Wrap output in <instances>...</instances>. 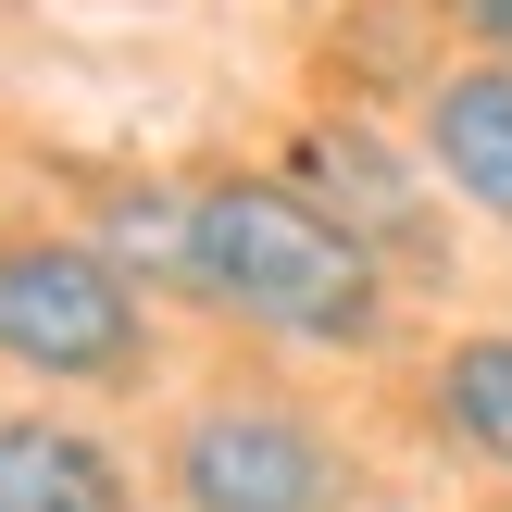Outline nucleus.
<instances>
[{"instance_id":"obj_2","label":"nucleus","mask_w":512,"mask_h":512,"mask_svg":"<svg viewBox=\"0 0 512 512\" xmlns=\"http://www.w3.org/2000/svg\"><path fill=\"white\" fill-rule=\"evenodd\" d=\"M0 363H25V375H125L138 363V288L113 275V250L0 238Z\"/></svg>"},{"instance_id":"obj_9","label":"nucleus","mask_w":512,"mask_h":512,"mask_svg":"<svg viewBox=\"0 0 512 512\" xmlns=\"http://www.w3.org/2000/svg\"><path fill=\"white\" fill-rule=\"evenodd\" d=\"M450 25H463V38H488V50H512V0H450Z\"/></svg>"},{"instance_id":"obj_3","label":"nucleus","mask_w":512,"mask_h":512,"mask_svg":"<svg viewBox=\"0 0 512 512\" xmlns=\"http://www.w3.org/2000/svg\"><path fill=\"white\" fill-rule=\"evenodd\" d=\"M175 500L188 512H325L338 463H325V438L288 400H213L175 438Z\"/></svg>"},{"instance_id":"obj_8","label":"nucleus","mask_w":512,"mask_h":512,"mask_svg":"<svg viewBox=\"0 0 512 512\" xmlns=\"http://www.w3.org/2000/svg\"><path fill=\"white\" fill-rule=\"evenodd\" d=\"M100 238H113L125 263H150V275H175V288H200V200L138 188V200H113V225H100Z\"/></svg>"},{"instance_id":"obj_5","label":"nucleus","mask_w":512,"mask_h":512,"mask_svg":"<svg viewBox=\"0 0 512 512\" xmlns=\"http://www.w3.org/2000/svg\"><path fill=\"white\" fill-rule=\"evenodd\" d=\"M425 150H438V175L475 200V213L512 225V63L450 75V88L425 100Z\"/></svg>"},{"instance_id":"obj_1","label":"nucleus","mask_w":512,"mask_h":512,"mask_svg":"<svg viewBox=\"0 0 512 512\" xmlns=\"http://www.w3.org/2000/svg\"><path fill=\"white\" fill-rule=\"evenodd\" d=\"M200 288L238 300L250 325L275 338H325V350H363L375 325V250L363 225H338L313 188H200Z\"/></svg>"},{"instance_id":"obj_4","label":"nucleus","mask_w":512,"mask_h":512,"mask_svg":"<svg viewBox=\"0 0 512 512\" xmlns=\"http://www.w3.org/2000/svg\"><path fill=\"white\" fill-rule=\"evenodd\" d=\"M0 512H138L125 463L50 413H0Z\"/></svg>"},{"instance_id":"obj_7","label":"nucleus","mask_w":512,"mask_h":512,"mask_svg":"<svg viewBox=\"0 0 512 512\" xmlns=\"http://www.w3.org/2000/svg\"><path fill=\"white\" fill-rule=\"evenodd\" d=\"M438 425L488 463H512V338H463L438 363Z\"/></svg>"},{"instance_id":"obj_6","label":"nucleus","mask_w":512,"mask_h":512,"mask_svg":"<svg viewBox=\"0 0 512 512\" xmlns=\"http://www.w3.org/2000/svg\"><path fill=\"white\" fill-rule=\"evenodd\" d=\"M300 188H313L325 213H350L363 238H400V250H425V225H413V188L388 175V150H375L363 125H313V138H300Z\"/></svg>"}]
</instances>
